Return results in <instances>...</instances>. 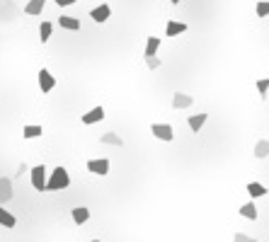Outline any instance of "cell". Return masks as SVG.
<instances>
[{
    "label": "cell",
    "mask_w": 269,
    "mask_h": 242,
    "mask_svg": "<svg viewBox=\"0 0 269 242\" xmlns=\"http://www.w3.org/2000/svg\"><path fill=\"white\" fill-rule=\"evenodd\" d=\"M70 187V175H68L66 167H56L54 172L49 175L46 179V187L44 191H61V189H68Z\"/></svg>",
    "instance_id": "obj_1"
},
{
    "label": "cell",
    "mask_w": 269,
    "mask_h": 242,
    "mask_svg": "<svg viewBox=\"0 0 269 242\" xmlns=\"http://www.w3.org/2000/svg\"><path fill=\"white\" fill-rule=\"evenodd\" d=\"M32 187L37 189V191H44L46 187V179H49V170L44 167V165H37V167H32Z\"/></svg>",
    "instance_id": "obj_2"
},
{
    "label": "cell",
    "mask_w": 269,
    "mask_h": 242,
    "mask_svg": "<svg viewBox=\"0 0 269 242\" xmlns=\"http://www.w3.org/2000/svg\"><path fill=\"white\" fill-rule=\"evenodd\" d=\"M150 134L155 136L158 141H165V143H170V141L175 138V131H172L170 124H153V126H150Z\"/></svg>",
    "instance_id": "obj_3"
},
{
    "label": "cell",
    "mask_w": 269,
    "mask_h": 242,
    "mask_svg": "<svg viewBox=\"0 0 269 242\" xmlns=\"http://www.w3.org/2000/svg\"><path fill=\"white\" fill-rule=\"evenodd\" d=\"M37 75H39V87H41V92H51V90L56 87V78L51 75V70H49V68H41Z\"/></svg>",
    "instance_id": "obj_4"
},
{
    "label": "cell",
    "mask_w": 269,
    "mask_h": 242,
    "mask_svg": "<svg viewBox=\"0 0 269 242\" xmlns=\"http://www.w3.org/2000/svg\"><path fill=\"white\" fill-rule=\"evenodd\" d=\"M90 17H93V22H97V25H102V22H107L109 17H112V8L109 5H97L95 10H90Z\"/></svg>",
    "instance_id": "obj_5"
},
{
    "label": "cell",
    "mask_w": 269,
    "mask_h": 242,
    "mask_svg": "<svg viewBox=\"0 0 269 242\" xmlns=\"http://www.w3.org/2000/svg\"><path fill=\"white\" fill-rule=\"evenodd\" d=\"M87 170L97 177H105L109 172V160L107 158H100V160H90L87 162Z\"/></svg>",
    "instance_id": "obj_6"
},
{
    "label": "cell",
    "mask_w": 269,
    "mask_h": 242,
    "mask_svg": "<svg viewBox=\"0 0 269 242\" xmlns=\"http://www.w3.org/2000/svg\"><path fill=\"white\" fill-rule=\"evenodd\" d=\"M10 199H13V179L0 177V206H5Z\"/></svg>",
    "instance_id": "obj_7"
},
{
    "label": "cell",
    "mask_w": 269,
    "mask_h": 242,
    "mask_svg": "<svg viewBox=\"0 0 269 242\" xmlns=\"http://www.w3.org/2000/svg\"><path fill=\"white\" fill-rule=\"evenodd\" d=\"M105 116H107V114H105V107H93L87 114H82V124H85V126H93L97 121H102Z\"/></svg>",
    "instance_id": "obj_8"
},
{
    "label": "cell",
    "mask_w": 269,
    "mask_h": 242,
    "mask_svg": "<svg viewBox=\"0 0 269 242\" xmlns=\"http://www.w3.org/2000/svg\"><path fill=\"white\" fill-rule=\"evenodd\" d=\"M194 104V97L185 92H175L172 94V109H189Z\"/></svg>",
    "instance_id": "obj_9"
},
{
    "label": "cell",
    "mask_w": 269,
    "mask_h": 242,
    "mask_svg": "<svg viewBox=\"0 0 269 242\" xmlns=\"http://www.w3.org/2000/svg\"><path fill=\"white\" fill-rule=\"evenodd\" d=\"M58 27L66 29V32H78V29H80V20H78V17H68V15H63V17H58Z\"/></svg>",
    "instance_id": "obj_10"
},
{
    "label": "cell",
    "mask_w": 269,
    "mask_h": 242,
    "mask_svg": "<svg viewBox=\"0 0 269 242\" xmlns=\"http://www.w3.org/2000/svg\"><path fill=\"white\" fill-rule=\"evenodd\" d=\"M206 121H209V114H192V116L187 119V124H189V129H192L194 134H199Z\"/></svg>",
    "instance_id": "obj_11"
},
{
    "label": "cell",
    "mask_w": 269,
    "mask_h": 242,
    "mask_svg": "<svg viewBox=\"0 0 269 242\" xmlns=\"http://www.w3.org/2000/svg\"><path fill=\"white\" fill-rule=\"evenodd\" d=\"M70 213H73V223H75V225H85V223L90 220V211H87L85 206H78V208H73Z\"/></svg>",
    "instance_id": "obj_12"
},
{
    "label": "cell",
    "mask_w": 269,
    "mask_h": 242,
    "mask_svg": "<svg viewBox=\"0 0 269 242\" xmlns=\"http://www.w3.org/2000/svg\"><path fill=\"white\" fill-rule=\"evenodd\" d=\"M102 146H114V148H124V141H121L119 134H114V131H109V134H102Z\"/></svg>",
    "instance_id": "obj_13"
},
{
    "label": "cell",
    "mask_w": 269,
    "mask_h": 242,
    "mask_svg": "<svg viewBox=\"0 0 269 242\" xmlns=\"http://www.w3.org/2000/svg\"><path fill=\"white\" fill-rule=\"evenodd\" d=\"M185 32H187V25H185V22H175V20H170L167 27H165V34H167V37H177V34H185Z\"/></svg>",
    "instance_id": "obj_14"
},
{
    "label": "cell",
    "mask_w": 269,
    "mask_h": 242,
    "mask_svg": "<svg viewBox=\"0 0 269 242\" xmlns=\"http://www.w3.org/2000/svg\"><path fill=\"white\" fill-rule=\"evenodd\" d=\"M247 194H250L252 199L267 196V187H264V184H259V182H250V184H247Z\"/></svg>",
    "instance_id": "obj_15"
},
{
    "label": "cell",
    "mask_w": 269,
    "mask_h": 242,
    "mask_svg": "<svg viewBox=\"0 0 269 242\" xmlns=\"http://www.w3.org/2000/svg\"><path fill=\"white\" fill-rule=\"evenodd\" d=\"M44 5H46V0H29L27 5H25V13L27 15H41L44 13Z\"/></svg>",
    "instance_id": "obj_16"
},
{
    "label": "cell",
    "mask_w": 269,
    "mask_h": 242,
    "mask_svg": "<svg viewBox=\"0 0 269 242\" xmlns=\"http://www.w3.org/2000/svg\"><path fill=\"white\" fill-rule=\"evenodd\" d=\"M0 225H5V228H15L17 225V218L10 211H5L3 206H0Z\"/></svg>",
    "instance_id": "obj_17"
},
{
    "label": "cell",
    "mask_w": 269,
    "mask_h": 242,
    "mask_svg": "<svg viewBox=\"0 0 269 242\" xmlns=\"http://www.w3.org/2000/svg\"><path fill=\"white\" fill-rule=\"evenodd\" d=\"M240 215L242 218H247V220H257V206L252 201L245 203V206H240Z\"/></svg>",
    "instance_id": "obj_18"
},
{
    "label": "cell",
    "mask_w": 269,
    "mask_h": 242,
    "mask_svg": "<svg viewBox=\"0 0 269 242\" xmlns=\"http://www.w3.org/2000/svg\"><path fill=\"white\" fill-rule=\"evenodd\" d=\"M255 158H257V160H264V158H269V141H257Z\"/></svg>",
    "instance_id": "obj_19"
},
{
    "label": "cell",
    "mask_w": 269,
    "mask_h": 242,
    "mask_svg": "<svg viewBox=\"0 0 269 242\" xmlns=\"http://www.w3.org/2000/svg\"><path fill=\"white\" fill-rule=\"evenodd\" d=\"M158 49H160V39H158V37H150V39L146 41V51H143V56H155Z\"/></svg>",
    "instance_id": "obj_20"
},
{
    "label": "cell",
    "mask_w": 269,
    "mask_h": 242,
    "mask_svg": "<svg viewBox=\"0 0 269 242\" xmlns=\"http://www.w3.org/2000/svg\"><path fill=\"white\" fill-rule=\"evenodd\" d=\"M51 32H54V25H51V22H41V27H39V39H41V44H46V41L51 39Z\"/></svg>",
    "instance_id": "obj_21"
},
{
    "label": "cell",
    "mask_w": 269,
    "mask_h": 242,
    "mask_svg": "<svg viewBox=\"0 0 269 242\" xmlns=\"http://www.w3.org/2000/svg\"><path fill=\"white\" fill-rule=\"evenodd\" d=\"M41 134H44L41 126H25V129H22V136H25V138H39Z\"/></svg>",
    "instance_id": "obj_22"
},
{
    "label": "cell",
    "mask_w": 269,
    "mask_h": 242,
    "mask_svg": "<svg viewBox=\"0 0 269 242\" xmlns=\"http://www.w3.org/2000/svg\"><path fill=\"white\" fill-rule=\"evenodd\" d=\"M146 58V66H148V70H158V68L162 66V61L158 58V56H143Z\"/></svg>",
    "instance_id": "obj_23"
},
{
    "label": "cell",
    "mask_w": 269,
    "mask_h": 242,
    "mask_svg": "<svg viewBox=\"0 0 269 242\" xmlns=\"http://www.w3.org/2000/svg\"><path fill=\"white\" fill-rule=\"evenodd\" d=\"M257 17H269V0L257 3Z\"/></svg>",
    "instance_id": "obj_24"
},
{
    "label": "cell",
    "mask_w": 269,
    "mask_h": 242,
    "mask_svg": "<svg viewBox=\"0 0 269 242\" xmlns=\"http://www.w3.org/2000/svg\"><path fill=\"white\" fill-rule=\"evenodd\" d=\"M233 242H257L255 237H250V235H245V232H238L235 237H233Z\"/></svg>",
    "instance_id": "obj_25"
},
{
    "label": "cell",
    "mask_w": 269,
    "mask_h": 242,
    "mask_svg": "<svg viewBox=\"0 0 269 242\" xmlns=\"http://www.w3.org/2000/svg\"><path fill=\"white\" fill-rule=\"evenodd\" d=\"M257 90L262 92V97L267 94V90H269V80H257Z\"/></svg>",
    "instance_id": "obj_26"
},
{
    "label": "cell",
    "mask_w": 269,
    "mask_h": 242,
    "mask_svg": "<svg viewBox=\"0 0 269 242\" xmlns=\"http://www.w3.org/2000/svg\"><path fill=\"white\" fill-rule=\"evenodd\" d=\"M58 8H68V5H75V0H56Z\"/></svg>",
    "instance_id": "obj_27"
},
{
    "label": "cell",
    "mask_w": 269,
    "mask_h": 242,
    "mask_svg": "<svg viewBox=\"0 0 269 242\" xmlns=\"http://www.w3.org/2000/svg\"><path fill=\"white\" fill-rule=\"evenodd\" d=\"M170 3H172V5H180V0H170Z\"/></svg>",
    "instance_id": "obj_28"
},
{
    "label": "cell",
    "mask_w": 269,
    "mask_h": 242,
    "mask_svg": "<svg viewBox=\"0 0 269 242\" xmlns=\"http://www.w3.org/2000/svg\"><path fill=\"white\" fill-rule=\"evenodd\" d=\"M90 242H100V240H90Z\"/></svg>",
    "instance_id": "obj_29"
}]
</instances>
